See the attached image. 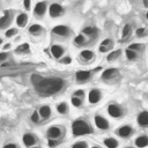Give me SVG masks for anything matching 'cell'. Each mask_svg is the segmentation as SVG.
Returning a JSON list of instances; mask_svg holds the SVG:
<instances>
[{
	"mask_svg": "<svg viewBox=\"0 0 148 148\" xmlns=\"http://www.w3.org/2000/svg\"><path fill=\"white\" fill-rule=\"evenodd\" d=\"M36 90L39 91V94L46 96V95H53L58 91H60L64 87V81L58 77L52 79H40V81L35 83Z\"/></svg>",
	"mask_w": 148,
	"mask_h": 148,
	"instance_id": "6da1fadb",
	"label": "cell"
},
{
	"mask_svg": "<svg viewBox=\"0 0 148 148\" xmlns=\"http://www.w3.org/2000/svg\"><path fill=\"white\" fill-rule=\"evenodd\" d=\"M71 131L73 136H84V135L92 134L94 127L86 118H77L72 121Z\"/></svg>",
	"mask_w": 148,
	"mask_h": 148,
	"instance_id": "7a4b0ae2",
	"label": "cell"
},
{
	"mask_svg": "<svg viewBox=\"0 0 148 148\" xmlns=\"http://www.w3.org/2000/svg\"><path fill=\"white\" fill-rule=\"evenodd\" d=\"M52 36L60 38V39H68L73 36V30L67 24H56L51 29Z\"/></svg>",
	"mask_w": 148,
	"mask_h": 148,
	"instance_id": "3957f363",
	"label": "cell"
},
{
	"mask_svg": "<svg viewBox=\"0 0 148 148\" xmlns=\"http://www.w3.org/2000/svg\"><path fill=\"white\" fill-rule=\"evenodd\" d=\"M108 116L112 119H121L125 116V109L123 108L121 104L117 103V102H110L106 105L105 109Z\"/></svg>",
	"mask_w": 148,
	"mask_h": 148,
	"instance_id": "277c9868",
	"label": "cell"
},
{
	"mask_svg": "<svg viewBox=\"0 0 148 148\" xmlns=\"http://www.w3.org/2000/svg\"><path fill=\"white\" fill-rule=\"evenodd\" d=\"M45 135L47 139H54V140H62L66 135V127L62 125H51L47 127Z\"/></svg>",
	"mask_w": 148,
	"mask_h": 148,
	"instance_id": "5b68a950",
	"label": "cell"
},
{
	"mask_svg": "<svg viewBox=\"0 0 148 148\" xmlns=\"http://www.w3.org/2000/svg\"><path fill=\"white\" fill-rule=\"evenodd\" d=\"M92 123H94L95 128H97L101 132H106L111 128L110 120L105 116H103L102 113H95L92 117Z\"/></svg>",
	"mask_w": 148,
	"mask_h": 148,
	"instance_id": "8992f818",
	"label": "cell"
},
{
	"mask_svg": "<svg viewBox=\"0 0 148 148\" xmlns=\"http://www.w3.org/2000/svg\"><path fill=\"white\" fill-rule=\"evenodd\" d=\"M134 132H135V130L131 124H123L114 130L116 136L118 139H123V140H128L130 138H132L134 135Z\"/></svg>",
	"mask_w": 148,
	"mask_h": 148,
	"instance_id": "52a82bcc",
	"label": "cell"
},
{
	"mask_svg": "<svg viewBox=\"0 0 148 148\" xmlns=\"http://www.w3.org/2000/svg\"><path fill=\"white\" fill-rule=\"evenodd\" d=\"M47 7H49V2L46 0H42V1H37L34 6H32V15L37 20H42L45 17V15L47 14Z\"/></svg>",
	"mask_w": 148,
	"mask_h": 148,
	"instance_id": "ba28073f",
	"label": "cell"
},
{
	"mask_svg": "<svg viewBox=\"0 0 148 148\" xmlns=\"http://www.w3.org/2000/svg\"><path fill=\"white\" fill-rule=\"evenodd\" d=\"M86 96H87V101L90 105H97L103 99V90L97 87H94L87 91Z\"/></svg>",
	"mask_w": 148,
	"mask_h": 148,
	"instance_id": "9c48e42d",
	"label": "cell"
},
{
	"mask_svg": "<svg viewBox=\"0 0 148 148\" xmlns=\"http://www.w3.org/2000/svg\"><path fill=\"white\" fill-rule=\"evenodd\" d=\"M66 13V9L65 7L59 3V2H51L49 3V7H47V14L51 18H58V17H61L64 16Z\"/></svg>",
	"mask_w": 148,
	"mask_h": 148,
	"instance_id": "30bf717a",
	"label": "cell"
},
{
	"mask_svg": "<svg viewBox=\"0 0 148 148\" xmlns=\"http://www.w3.org/2000/svg\"><path fill=\"white\" fill-rule=\"evenodd\" d=\"M14 16L15 13L13 9H7L3 12V14L0 16V30H6L12 25L14 22Z\"/></svg>",
	"mask_w": 148,
	"mask_h": 148,
	"instance_id": "8fae6325",
	"label": "cell"
},
{
	"mask_svg": "<svg viewBox=\"0 0 148 148\" xmlns=\"http://www.w3.org/2000/svg\"><path fill=\"white\" fill-rule=\"evenodd\" d=\"M120 73L119 69L116 67H109L105 68L102 73H101V80H103L104 82H113L119 77Z\"/></svg>",
	"mask_w": 148,
	"mask_h": 148,
	"instance_id": "7c38bea8",
	"label": "cell"
},
{
	"mask_svg": "<svg viewBox=\"0 0 148 148\" xmlns=\"http://www.w3.org/2000/svg\"><path fill=\"white\" fill-rule=\"evenodd\" d=\"M66 51H67V47L65 45H62V44L53 43V44L50 45V54L56 60L60 59L64 54H66Z\"/></svg>",
	"mask_w": 148,
	"mask_h": 148,
	"instance_id": "4fadbf2b",
	"label": "cell"
},
{
	"mask_svg": "<svg viewBox=\"0 0 148 148\" xmlns=\"http://www.w3.org/2000/svg\"><path fill=\"white\" fill-rule=\"evenodd\" d=\"M77 57H79V59H80L81 62H83V64H90V62H92L95 60L96 52L94 50H91V49H82L79 52Z\"/></svg>",
	"mask_w": 148,
	"mask_h": 148,
	"instance_id": "5bb4252c",
	"label": "cell"
},
{
	"mask_svg": "<svg viewBox=\"0 0 148 148\" xmlns=\"http://www.w3.org/2000/svg\"><path fill=\"white\" fill-rule=\"evenodd\" d=\"M94 76V73L91 71H88V69H80V71H76L75 75H74V79L77 83H86L88 81L91 80V77Z\"/></svg>",
	"mask_w": 148,
	"mask_h": 148,
	"instance_id": "9a60e30c",
	"label": "cell"
},
{
	"mask_svg": "<svg viewBox=\"0 0 148 148\" xmlns=\"http://www.w3.org/2000/svg\"><path fill=\"white\" fill-rule=\"evenodd\" d=\"M29 14L27 12H20L17 14H15L14 16V22L16 24V28L18 29H22V28H25L29 23Z\"/></svg>",
	"mask_w": 148,
	"mask_h": 148,
	"instance_id": "2e32d148",
	"label": "cell"
},
{
	"mask_svg": "<svg viewBox=\"0 0 148 148\" xmlns=\"http://www.w3.org/2000/svg\"><path fill=\"white\" fill-rule=\"evenodd\" d=\"M39 142V139L36 134L31 133V132H25L23 135H22V143L25 148H29L31 146H35Z\"/></svg>",
	"mask_w": 148,
	"mask_h": 148,
	"instance_id": "e0dca14e",
	"label": "cell"
},
{
	"mask_svg": "<svg viewBox=\"0 0 148 148\" xmlns=\"http://www.w3.org/2000/svg\"><path fill=\"white\" fill-rule=\"evenodd\" d=\"M112 49H114V40L110 37L102 39L98 44V52L99 53H108Z\"/></svg>",
	"mask_w": 148,
	"mask_h": 148,
	"instance_id": "ac0fdd59",
	"label": "cell"
},
{
	"mask_svg": "<svg viewBox=\"0 0 148 148\" xmlns=\"http://www.w3.org/2000/svg\"><path fill=\"white\" fill-rule=\"evenodd\" d=\"M37 111H38V114H39L42 121L49 120V119L52 117V108H51L49 104H43V105H40Z\"/></svg>",
	"mask_w": 148,
	"mask_h": 148,
	"instance_id": "d6986e66",
	"label": "cell"
},
{
	"mask_svg": "<svg viewBox=\"0 0 148 148\" xmlns=\"http://www.w3.org/2000/svg\"><path fill=\"white\" fill-rule=\"evenodd\" d=\"M44 31H45L44 27L39 23H31L28 27V32L34 37H40L44 34Z\"/></svg>",
	"mask_w": 148,
	"mask_h": 148,
	"instance_id": "ffe728a7",
	"label": "cell"
},
{
	"mask_svg": "<svg viewBox=\"0 0 148 148\" xmlns=\"http://www.w3.org/2000/svg\"><path fill=\"white\" fill-rule=\"evenodd\" d=\"M136 124L139 127L141 128H146L148 127V111L142 110L136 114Z\"/></svg>",
	"mask_w": 148,
	"mask_h": 148,
	"instance_id": "44dd1931",
	"label": "cell"
},
{
	"mask_svg": "<svg viewBox=\"0 0 148 148\" xmlns=\"http://www.w3.org/2000/svg\"><path fill=\"white\" fill-rule=\"evenodd\" d=\"M81 34H83L89 40L92 39V38H96L98 36V29L95 27V25H86L82 30H81Z\"/></svg>",
	"mask_w": 148,
	"mask_h": 148,
	"instance_id": "7402d4cb",
	"label": "cell"
},
{
	"mask_svg": "<svg viewBox=\"0 0 148 148\" xmlns=\"http://www.w3.org/2000/svg\"><path fill=\"white\" fill-rule=\"evenodd\" d=\"M135 148H147L148 147V135L147 134H139L135 136L133 142Z\"/></svg>",
	"mask_w": 148,
	"mask_h": 148,
	"instance_id": "603a6c76",
	"label": "cell"
},
{
	"mask_svg": "<svg viewBox=\"0 0 148 148\" xmlns=\"http://www.w3.org/2000/svg\"><path fill=\"white\" fill-rule=\"evenodd\" d=\"M103 146L105 148H119L120 142L117 136H105L103 139Z\"/></svg>",
	"mask_w": 148,
	"mask_h": 148,
	"instance_id": "cb8c5ba5",
	"label": "cell"
},
{
	"mask_svg": "<svg viewBox=\"0 0 148 148\" xmlns=\"http://www.w3.org/2000/svg\"><path fill=\"white\" fill-rule=\"evenodd\" d=\"M121 54H123V50H121V49H117V50L112 49L110 52L106 53L105 60H106L108 62H111V64H112V62L117 61V60L121 57Z\"/></svg>",
	"mask_w": 148,
	"mask_h": 148,
	"instance_id": "d4e9b609",
	"label": "cell"
},
{
	"mask_svg": "<svg viewBox=\"0 0 148 148\" xmlns=\"http://www.w3.org/2000/svg\"><path fill=\"white\" fill-rule=\"evenodd\" d=\"M89 43V39L83 35V34H77L76 36H74V38H73V44L75 45V46H77V47H83V46H86L87 44Z\"/></svg>",
	"mask_w": 148,
	"mask_h": 148,
	"instance_id": "484cf974",
	"label": "cell"
},
{
	"mask_svg": "<svg viewBox=\"0 0 148 148\" xmlns=\"http://www.w3.org/2000/svg\"><path fill=\"white\" fill-rule=\"evenodd\" d=\"M56 111L60 116H67L69 113V104L67 102H65V101H61V102H59L57 104Z\"/></svg>",
	"mask_w": 148,
	"mask_h": 148,
	"instance_id": "4316f807",
	"label": "cell"
},
{
	"mask_svg": "<svg viewBox=\"0 0 148 148\" xmlns=\"http://www.w3.org/2000/svg\"><path fill=\"white\" fill-rule=\"evenodd\" d=\"M18 35V28L16 27H9L7 28L5 31H3V36L5 38H8V39H12V38H15L16 36Z\"/></svg>",
	"mask_w": 148,
	"mask_h": 148,
	"instance_id": "83f0119b",
	"label": "cell"
},
{
	"mask_svg": "<svg viewBox=\"0 0 148 148\" xmlns=\"http://www.w3.org/2000/svg\"><path fill=\"white\" fill-rule=\"evenodd\" d=\"M133 30H132V25L130 23H126L123 28H121V40H126L131 37Z\"/></svg>",
	"mask_w": 148,
	"mask_h": 148,
	"instance_id": "f1b7e54d",
	"label": "cell"
},
{
	"mask_svg": "<svg viewBox=\"0 0 148 148\" xmlns=\"http://www.w3.org/2000/svg\"><path fill=\"white\" fill-rule=\"evenodd\" d=\"M30 52V44L29 43H21L15 47V53L18 54H27Z\"/></svg>",
	"mask_w": 148,
	"mask_h": 148,
	"instance_id": "f546056e",
	"label": "cell"
},
{
	"mask_svg": "<svg viewBox=\"0 0 148 148\" xmlns=\"http://www.w3.org/2000/svg\"><path fill=\"white\" fill-rule=\"evenodd\" d=\"M139 54L140 53H138V52H135V51H132V50H130V49H125V51H124V56H125V58L128 60V61H135V60H138L139 59Z\"/></svg>",
	"mask_w": 148,
	"mask_h": 148,
	"instance_id": "4dcf8cb0",
	"label": "cell"
},
{
	"mask_svg": "<svg viewBox=\"0 0 148 148\" xmlns=\"http://www.w3.org/2000/svg\"><path fill=\"white\" fill-rule=\"evenodd\" d=\"M145 44L143 43H139V42H133V43H130L127 45V49L132 50V51H135L138 53H141L143 50H145Z\"/></svg>",
	"mask_w": 148,
	"mask_h": 148,
	"instance_id": "1f68e13d",
	"label": "cell"
},
{
	"mask_svg": "<svg viewBox=\"0 0 148 148\" xmlns=\"http://www.w3.org/2000/svg\"><path fill=\"white\" fill-rule=\"evenodd\" d=\"M71 105L72 106H74V108H76V109H80V108H82L83 105H84V99L83 98H80V97H75V96H71Z\"/></svg>",
	"mask_w": 148,
	"mask_h": 148,
	"instance_id": "d6a6232c",
	"label": "cell"
},
{
	"mask_svg": "<svg viewBox=\"0 0 148 148\" xmlns=\"http://www.w3.org/2000/svg\"><path fill=\"white\" fill-rule=\"evenodd\" d=\"M69 148H89V143L86 140H77L74 141Z\"/></svg>",
	"mask_w": 148,
	"mask_h": 148,
	"instance_id": "836d02e7",
	"label": "cell"
},
{
	"mask_svg": "<svg viewBox=\"0 0 148 148\" xmlns=\"http://www.w3.org/2000/svg\"><path fill=\"white\" fill-rule=\"evenodd\" d=\"M30 120H31V123H32V124H35V125H38V124H40V123H42L40 117H39V114H38V111H37V110H34V111H32V113H31V116H30Z\"/></svg>",
	"mask_w": 148,
	"mask_h": 148,
	"instance_id": "e575fe53",
	"label": "cell"
},
{
	"mask_svg": "<svg viewBox=\"0 0 148 148\" xmlns=\"http://www.w3.org/2000/svg\"><path fill=\"white\" fill-rule=\"evenodd\" d=\"M58 62L61 65H71L72 62V57L69 54H64L60 59H58Z\"/></svg>",
	"mask_w": 148,
	"mask_h": 148,
	"instance_id": "d590c367",
	"label": "cell"
},
{
	"mask_svg": "<svg viewBox=\"0 0 148 148\" xmlns=\"http://www.w3.org/2000/svg\"><path fill=\"white\" fill-rule=\"evenodd\" d=\"M146 35H147V29L145 27H140V28H138L135 30V36L138 38H145Z\"/></svg>",
	"mask_w": 148,
	"mask_h": 148,
	"instance_id": "8d00e7d4",
	"label": "cell"
},
{
	"mask_svg": "<svg viewBox=\"0 0 148 148\" xmlns=\"http://www.w3.org/2000/svg\"><path fill=\"white\" fill-rule=\"evenodd\" d=\"M32 0H22V7L24 9V12H30L32 9Z\"/></svg>",
	"mask_w": 148,
	"mask_h": 148,
	"instance_id": "74e56055",
	"label": "cell"
},
{
	"mask_svg": "<svg viewBox=\"0 0 148 148\" xmlns=\"http://www.w3.org/2000/svg\"><path fill=\"white\" fill-rule=\"evenodd\" d=\"M73 96H75V97H80V98H86V95H87V91L84 90V89H75L74 91H73V94H72Z\"/></svg>",
	"mask_w": 148,
	"mask_h": 148,
	"instance_id": "f35d334b",
	"label": "cell"
},
{
	"mask_svg": "<svg viewBox=\"0 0 148 148\" xmlns=\"http://www.w3.org/2000/svg\"><path fill=\"white\" fill-rule=\"evenodd\" d=\"M13 50V43L12 42H3L2 43V45H1V51H3V52H9V51H12Z\"/></svg>",
	"mask_w": 148,
	"mask_h": 148,
	"instance_id": "ab89813d",
	"label": "cell"
},
{
	"mask_svg": "<svg viewBox=\"0 0 148 148\" xmlns=\"http://www.w3.org/2000/svg\"><path fill=\"white\" fill-rule=\"evenodd\" d=\"M62 140H54V139H47V146L50 148H56L61 143Z\"/></svg>",
	"mask_w": 148,
	"mask_h": 148,
	"instance_id": "60d3db41",
	"label": "cell"
},
{
	"mask_svg": "<svg viewBox=\"0 0 148 148\" xmlns=\"http://www.w3.org/2000/svg\"><path fill=\"white\" fill-rule=\"evenodd\" d=\"M9 58V52H3V51H0V64L7 61Z\"/></svg>",
	"mask_w": 148,
	"mask_h": 148,
	"instance_id": "b9f144b4",
	"label": "cell"
},
{
	"mask_svg": "<svg viewBox=\"0 0 148 148\" xmlns=\"http://www.w3.org/2000/svg\"><path fill=\"white\" fill-rule=\"evenodd\" d=\"M2 148H20V146L14 141H8L2 146Z\"/></svg>",
	"mask_w": 148,
	"mask_h": 148,
	"instance_id": "7bdbcfd3",
	"label": "cell"
},
{
	"mask_svg": "<svg viewBox=\"0 0 148 148\" xmlns=\"http://www.w3.org/2000/svg\"><path fill=\"white\" fill-rule=\"evenodd\" d=\"M89 148H103V147L99 145H91V146H89Z\"/></svg>",
	"mask_w": 148,
	"mask_h": 148,
	"instance_id": "ee69618b",
	"label": "cell"
},
{
	"mask_svg": "<svg viewBox=\"0 0 148 148\" xmlns=\"http://www.w3.org/2000/svg\"><path fill=\"white\" fill-rule=\"evenodd\" d=\"M29 148H42V146H39V145L37 143V145H35V146H31V147H29Z\"/></svg>",
	"mask_w": 148,
	"mask_h": 148,
	"instance_id": "f6af8a7d",
	"label": "cell"
},
{
	"mask_svg": "<svg viewBox=\"0 0 148 148\" xmlns=\"http://www.w3.org/2000/svg\"><path fill=\"white\" fill-rule=\"evenodd\" d=\"M123 148H135L134 146H131V145H127V146H124Z\"/></svg>",
	"mask_w": 148,
	"mask_h": 148,
	"instance_id": "bcb514c9",
	"label": "cell"
},
{
	"mask_svg": "<svg viewBox=\"0 0 148 148\" xmlns=\"http://www.w3.org/2000/svg\"><path fill=\"white\" fill-rule=\"evenodd\" d=\"M2 43H3V38H2V37H0V47H1Z\"/></svg>",
	"mask_w": 148,
	"mask_h": 148,
	"instance_id": "7dc6e473",
	"label": "cell"
},
{
	"mask_svg": "<svg viewBox=\"0 0 148 148\" xmlns=\"http://www.w3.org/2000/svg\"><path fill=\"white\" fill-rule=\"evenodd\" d=\"M143 2H145V7H148V5H147V0H143Z\"/></svg>",
	"mask_w": 148,
	"mask_h": 148,
	"instance_id": "c3c4849f",
	"label": "cell"
},
{
	"mask_svg": "<svg viewBox=\"0 0 148 148\" xmlns=\"http://www.w3.org/2000/svg\"><path fill=\"white\" fill-rule=\"evenodd\" d=\"M5 1H10V0H5Z\"/></svg>",
	"mask_w": 148,
	"mask_h": 148,
	"instance_id": "681fc988",
	"label": "cell"
}]
</instances>
